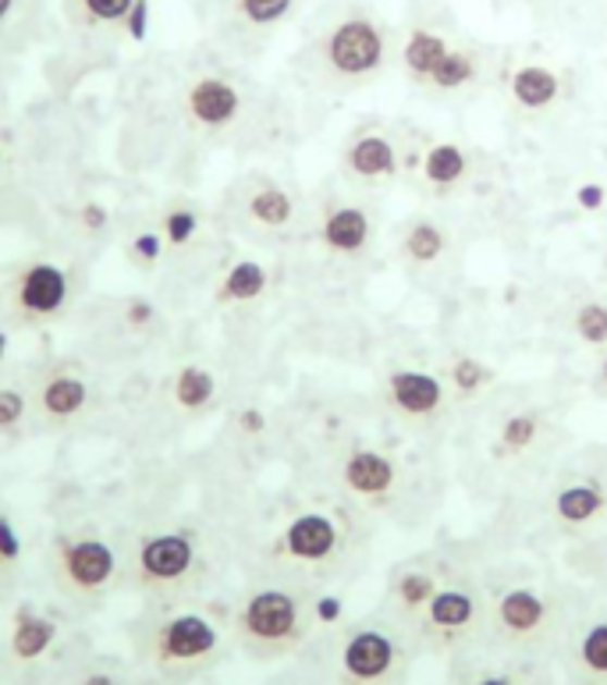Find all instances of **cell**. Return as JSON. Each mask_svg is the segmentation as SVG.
<instances>
[{
	"instance_id": "cell-1",
	"label": "cell",
	"mask_w": 607,
	"mask_h": 685,
	"mask_svg": "<svg viewBox=\"0 0 607 685\" xmlns=\"http://www.w3.org/2000/svg\"><path fill=\"white\" fill-rule=\"evenodd\" d=\"M398 33L370 4L334 8L302 50V72L323 92H356L395 68Z\"/></svg>"
},
{
	"instance_id": "cell-2",
	"label": "cell",
	"mask_w": 607,
	"mask_h": 685,
	"mask_svg": "<svg viewBox=\"0 0 607 685\" xmlns=\"http://www.w3.org/2000/svg\"><path fill=\"white\" fill-rule=\"evenodd\" d=\"M395 68L416 92L451 100L472 92L487 75V53L437 18H412L398 33Z\"/></svg>"
},
{
	"instance_id": "cell-3",
	"label": "cell",
	"mask_w": 607,
	"mask_h": 685,
	"mask_svg": "<svg viewBox=\"0 0 607 685\" xmlns=\"http://www.w3.org/2000/svg\"><path fill=\"white\" fill-rule=\"evenodd\" d=\"M313 608L295 586L285 583H263L249 589L232 618V633L238 647L270 661V657H285L309 636Z\"/></svg>"
},
{
	"instance_id": "cell-4",
	"label": "cell",
	"mask_w": 607,
	"mask_h": 685,
	"mask_svg": "<svg viewBox=\"0 0 607 685\" xmlns=\"http://www.w3.org/2000/svg\"><path fill=\"white\" fill-rule=\"evenodd\" d=\"M139 650L157 675L188 678L218 661L224 650V633L207 611L168 608L143 628Z\"/></svg>"
},
{
	"instance_id": "cell-5",
	"label": "cell",
	"mask_w": 607,
	"mask_h": 685,
	"mask_svg": "<svg viewBox=\"0 0 607 685\" xmlns=\"http://www.w3.org/2000/svg\"><path fill=\"white\" fill-rule=\"evenodd\" d=\"M128 575L153 600H174L188 594L202 575L199 536L182 526L143 533L132 547Z\"/></svg>"
},
{
	"instance_id": "cell-6",
	"label": "cell",
	"mask_w": 607,
	"mask_h": 685,
	"mask_svg": "<svg viewBox=\"0 0 607 685\" xmlns=\"http://www.w3.org/2000/svg\"><path fill=\"white\" fill-rule=\"evenodd\" d=\"M50 575L75 603H100L117 586L121 561L107 536L92 530H67L50 540Z\"/></svg>"
},
{
	"instance_id": "cell-7",
	"label": "cell",
	"mask_w": 607,
	"mask_h": 685,
	"mask_svg": "<svg viewBox=\"0 0 607 685\" xmlns=\"http://www.w3.org/2000/svg\"><path fill=\"white\" fill-rule=\"evenodd\" d=\"M381 235L376 213L359 196H331L317 210V249L337 266H359L370 260V252Z\"/></svg>"
},
{
	"instance_id": "cell-8",
	"label": "cell",
	"mask_w": 607,
	"mask_h": 685,
	"mask_svg": "<svg viewBox=\"0 0 607 685\" xmlns=\"http://www.w3.org/2000/svg\"><path fill=\"white\" fill-rule=\"evenodd\" d=\"M334 479L337 490L367 512H387L401 497V462L367 440H356L337 454Z\"/></svg>"
},
{
	"instance_id": "cell-9",
	"label": "cell",
	"mask_w": 607,
	"mask_h": 685,
	"mask_svg": "<svg viewBox=\"0 0 607 685\" xmlns=\"http://www.w3.org/2000/svg\"><path fill=\"white\" fill-rule=\"evenodd\" d=\"M249 114V92L224 72H199L182 89V117L199 136L221 139L241 128Z\"/></svg>"
},
{
	"instance_id": "cell-10",
	"label": "cell",
	"mask_w": 607,
	"mask_h": 685,
	"mask_svg": "<svg viewBox=\"0 0 607 685\" xmlns=\"http://www.w3.org/2000/svg\"><path fill=\"white\" fill-rule=\"evenodd\" d=\"M337 171H342L345 185H352L359 192H381L401 182L405 174V153L398 139L391 136L384 125H359L348 132L337 153Z\"/></svg>"
},
{
	"instance_id": "cell-11",
	"label": "cell",
	"mask_w": 607,
	"mask_h": 685,
	"mask_svg": "<svg viewBox=\"0 0 607 685\" xmlns=\"http://www.w3.org/2000/svg\"><path fill=\"white\" fill-rule=\"evenodd\" d=\"M72 306V274L58 260L22 263L8 285V309L25 327H47Z\"/></svg>"
},
{
	"instance_id": "cell-12",
	"label": "cell",
	"mask_w": 607,
	"mask_h": 685,
	"mask_svg": "<svg viewBox=\"0 0 607 685\" xmlns=\"http://www.w3.org/2000/svg\"><path fill=\"white\" fill-rule=\"evenodd\" d=\"M345 550V526L334 512H299L285 522V530L274 536L270 544V555L274 561L288 569H306V572H320L334 565Z\"/></svg>"
},
{
	"instance_id": "cell-13",
	"label": "cell",
	"mask_w": 607,
	"mask_h": 685,
	"mask_svg": "<svg viewBox=\"0 0 607 685\" xmlns=\"http://www.w3.org/2000/svg\"><path fill=\"white\" fill-rule=\"evenodd\" d=\"M381 406L405 426H434L448 420L455 401L441 373L420 366H391L381 377Z\"/></svg>"
},
{
	"instance_id": "cell-14",
	"label": "cell",
	"mask_w": 607,
	"mask_h": 685,
	"mask_svg": "<svg viewBox=\"0 0 607 685\" xmlns=\"http://www.w3.org/2000/svg\"><path fill=\"white\" fill-rule=\"evenodd\" d=\"M92 406V381L78 362H53L36 377L33 387V412L39 423L64 429L78 423Z\"/></svg>"
},
{
	"instance_id": "cell-15",
	"label": "cell",
	"mask_w": 607,
	"mask_h": 685,
	"mask_svg": "<svg viewBox=\"0 0 607 685\" xmlns=\"http://www.w3.org/2000/svg\"><path fill=\"white\" fill-rule=\"evenodd\" d=\"M306 0H224V33L232 43L256 50L299 18Z\"/></svg>"
},
{
	"instance_id": "cell-16",
	"label": "cell",
	"mask_w": 607,
	"mask_h": 685,
	"mask_svg": "<svg viewBox=\"0 0 607 685\" xmlns=\"http://www.w3.org/2000/svg\"><path fill=\"white\" fill-rule=\"evenodd\" d=\"M238 221L263 238H281L299 224V199L274 178H249L238 196Z\"/></svg>"
},
{
	"instance_id": "cell-17",
	"label": "cell",
	"mask_w": 607,
	"mask_h": 685,
	"mask_svg": "<svg viewBox=\"0 0 607 685\" xmlns=\"http://www.w3.org/2000/svg\"><path fill=\"white\" fill-rule=\"evenodd\" d=\"M401 650L384 628H356L342 647V675L348 685H384L398 671Z\"/></svg>"
},
{
	"instance_id": "cell-18",
	"label": "cell",
	"mask_w": 607,
	"mask_h": 685,
	"mask_svg": "<svg viewBox=\"0 0 607 685\" xmlns=\"http://www.w3.org/2000/svg\"><path fill=\"white\" fill-rule=\"evenodd\" d=\"M494 625L505 639H536L550 628V618H555V603L547 594H540L533 586H508L494 597L491 603Z\"/></svg>"
},
{
	"instance_id": "cell-19",
	"label": "cell",
	"mask_w": 607,
	"mask_h": 685,
	"mask_svg": "<svg viewBox=\"0 0 607 685\" xmlns=\"http://www.w3.org/2000/svg\"><path fill=\"white\" fill-rule=\"evenodd\" d=\"M505 89H508V103L522 117H544L550 111H558L565 100V78L547 61H519L508 72Z\"/></svg>"
},
{
	"instance_id": "cell-20",
	"label": "cell",
	"mask_w": 607,
	"mask_h": 685,
	"mask_svg": "<svg viewBox=\"0 0 607 685\" xmlns=\"http://www.w3.org/2000/svg\"><path fill=\"white\" fill-rule=\"evenodd\" d=\"M480 611H483V600L476 589L469 583H448V586H437V594L430 597L423 611V625L426 633L455 639V636H466L469 628L480 622Z\"/></svg>"
},
{
	"instance_id": "cell-21",
	"label": "cell",
	"mask_w": 607,
	"mask_h": 685,
	"mask_svg": "<svg viewBox=\"0 0 607 685\" xmlns=\"http://www.w3.org/2000/svg\"><path fill=\"white\" fill-rule=\"evenodd\" d=\"M58 636H61V628L47 611H39L36 603H22L15 618H11V633H8L11 664H18V668L39 664L53 650Z\"/></svg>"
},
{
	"instance_id": "cell-22",
	"label": "cell",
	"mask_w": 607,
	"mask_h": 685,
	"mask_svg": "<svg viewBox=\"0 0 607 685\" xmlns=\"http://www.w3.org/2000/svg\"><path fill=\"white\" fill-rule=\"evenodd\" d=\"M472 178V153L455 139L430 142L420 157V182L430 196H451Z\"/></svg>"
},
{
	"instance_id": "cell-23",
	"label": "cell",
	"mask_w": 607,
	"mask_h": 685,
	"mask_svg": "<svg viewBox=\"0 0 607 685\" xmlns=\"http://www.w3.org/2000/svg\"><path fill=\"white\" fill-rule=\"evenodd\" d=\"M547 512L558 526L586 530L607 515V483L600 479H569L550 494Z\"/></svg>"
},
{
	"instance_id": "cell-24",
	"label": "cell",
	"mask_w": 607,
	"mask_h": 685,
	"mask_svg": "<svg viewBox=\"0 0 607 685\" xmlns=\"http://www.w3.org/2000/svg\"><path fill=\"white\" fill-rule=\"evenodd\" d=\"M451 252V232L437 217H416L398 235V260L409 271H434Z\"/></svg>"
},
{
	"instance_id": "cell-25",
	"label": "cell",
	"mask_w": 607,
	"mask_h": 685,
	"mask_svg": "<svg viewBox=\"0 0 607 685\" xmlns=\"http://www.w3.org/2000/svg\"><path fill=\"white\" fill-rule=\"evenodd\" d=\"M437 373H441L444 387H448V395H451L455 406L483 398L497 384V370L491 366L487 359H480V356H472V352H455V356H448Z\"/></svg>"
},
{
	"instance_id": "cell-26",
	"label": "cell",
	"mask_w": 607,
	"mask_h": 685,
	"mask_svg": "<svg viewBox=\"0 0 607 685\" xmlns=\"http://www.w3.org/2000/svg\"><path fill=\"white\" fill-rule=\"evenodd\" d=\"M221 381L202 362H185L171 377V406L178 412H207L218 401Z\"/></svg>"
},
{
	"instance_id": "cell-27",
	"label": "cell",
	"mask_w": 607,
	"mask_h": 685,
	"mask_svg": "<svg viewBox=\"0 0 607 685\" xmlns=\"http://www.w3.org/2000/svg\"><path fill=\"white\" fill-rule=\"evenodd\" d=\"M270 288V271L260 260H235L224 271V277L213 288V302L218 306H249L256 299H263Z\"/></svg>"
},
{
	"instance_id": "cell-28",
	"label": "cell",
	"mask_w": 607,
	"mask_h": 685,
	"mask_svg": "<svg viewBox=\"0 0 607 685\" xmlns=\"http://www.w3.org/2000/svg\"><path fill=\"white\" fill-rule=\"evenodd\" d=\"M494 440H497V454H505V459H522V454H530L540 440H544V415L533 409L508 412L505 420L497 423Z\"/></svg>"
},
{
	"instance_id": "cell-29",
	"label": "cell",
	"mask_w": 607,
	"mask_h": 685,
	"mask_svg": "<svg viewBox=\"0 0 607 685\" xmlns=\"http://www.w3.org/2000/svg\"><path fill=\"white\" fill-rule=\"evenodd\" d=\"M572 334L575 341L590 348V352H604L607 348V302L604 299H586L572 309Z\"/></svg>"
},
{
	"instance_id": "cell-30",
	"label": "cell",
	"mask_w": 607,
	"mask_h": 685,
	"mask_svg": "<svg viewBox=\"0 0 607 685\" xmlns=\"http://www.w3.org/2000/svg\"><path fill=\"white\" fill-rule=\"evenodd\" d=\"M437 575L434 572H426V569H409V572H401L398 580H395V589H391V597H395V603L401 611H409V614H423L426 611V603L430 597L437 594Z\"/></svg>"
},
{
	"instance_id": "cell-31",
	"label": "cell",
	"mask_w": 607,
	"mask_h": 685,
	"mask_svg": "<svg viewBox=\"0 0 607 685\" xmlns=\"http://www.w3.org/2000/svg\"><path fill=\"white\" fill-rule=\"evenodd\" d=\"M139 0H72L75 18L86 29H121Z\"/></svg>"
},
{
	"instance_id": "cell-32",
	"label": "cell",
	"mask_w": 607,
	"mask_h": 685,
	"mask_svg": "<svg viewBox=\"0 0 607 685\" xmlns=\"http://www.w3.org/2000/svg\"><path fill=\"white\" fill-rule=\"evenodd\" d=\"M575 661L586 675L607 682V622L590 625L575 643Z\"/></svg>"
},
{
	"instance_id": "cell-33",
	"label": "cell",
	"mask_w": 607,
	"mask_h": 685,
	"mask_svg": "<svg viewBox=\"0 0 607 685\" xmlns=\"http://www.w3.org/2000/svg\"><path fill=\"white\" fill-rule=\"evenodd\" d=\"M199 227H202V221H199V213L193 207H171V210H164V217H160L157 232L164 235L168 249H185L196 241Z\"/></svg>"
},
{
	"instance_id": "cell-34",
	"label": "cell",
	"mask_w": 607,
	"mask_h": 685,
	"mask_svg": "<svg viewBox=\"0 0 607 685\" xmlns=\"http://www.w3.org/2000/svg\"><path fill=\"white\" fill-rule=\"evenodd\" d=\"M33 412L29 391H22L18 384H0V437H15L25 426Z\"/></svg>"
},
{
	"instance_id": "cell-35",
	"label": "cell",
	"mask_w": 607,
	"mask_h": 685,
	"mask_svg": "<svg viewBox=\"0 0 607 685\" xmlns=\"http://www.w3.org/2000/svg\"><path fill=\"white\" fill-rule=\"evenodd\" d=\"M22 561V536H18V526L11 522V515L0 512V565H4L11 575H15Z\"/></svg>"
},
{
	"instance_id": "cell-36",
	"label": "cell",
	"mask_w": 607,
	"mask_h": 685,
	"mask_svg": "<svg viewBox=\"0 0 607 685\" xmlns=\"http://www.w3.org/2000/svg\"><path fill=\"white\" fill-rule=\"evenodd\" d=\"M164 249H168V241L160 232H139L132 238V257L139 266H157L160 257H164Z\"/></svg>"
},
{
	"instance_id": "cell-37",
	"label": "cell",
	"mask_w": 607,
	"mask_h": 685,
	"mask_svg": "<svg viewBox=\"0 0 607 685\" xmlns=\"http://www.w3.org/2000/svg\"><path fill=\"white\" fill-rule=\"evenodd\" d=\"M78 224H83V232L89 235H103L107 224H111V210H107L100 199H86L83 210H78Z\"/></svg>"
},
{
	"instance_id": "cell-38",
	"label": "cell",
	"mask_w": 607,
	"mask_h": 685,
	"mask_svg": "<svg viewBox=\"0 0 607 685\" xmlns=\"http://www.w3.org/2000/svg\"><path fill=\"white\" fill-rule=\"evenodd\" d=\"M153 316H157V309L146 302V299H132L128 306H125V324L132 327V331H143V327H150L153 324Z\"/></svg>"
},
{
	"instance_id": "cell-39",
	"label": "cell",
	"mask_w": 607,
	"mask_h": 685,
	"mask_svg": "<svg viewBox=\"0 0 607 685\" xmlns=\"http://www.w3.org/2000/svg\"><path fill=\"white\" fill-rule=\"evenodd\" d=\"M238 429H241L246 437L263 434V429H267L263 412H260V409H241V412H238Z\"/></svg>"
},
{
	"instance_id": "cell-40",
	"label": "cell",
	"mask_w": 607,
	"mask_h": 685,
	"mask_svg": "<svg viewBox=\"0 0 607 685\" xmlns=\"http://www.w3.org/2000/svg\"><path fill=\"white\" fill-rule=\"evenodd\" d=\"M313 618H317V622H337V618H342V600H337V597L313 600Z\"/></svg>"
},
{
	"instance_id": "cell-41",
	"label": "cell",
	"mask_w": 607,
	"mask_h": 685,
	"mask_svg": "<svg viewBox=\"0 0 607 685\" xmlns=\"http://www.w3.org/2000/svg\"><path fill=\"white\" fill-rule=\"evenodd\" d=\"M146 15H150V0H139V4L132 8V15H128V33L132 39H143L146 36Z\"/></svg>"
},
{
	"instance_id": "cell-42",
	"label": "cell",
	"mask_w": 607,
	"mask_h": 685,
	"mask_svg": "<svg viewBox=\"0 0 607 685\" xmlns=\"http://www.w3.org/2000/svg\"><path fill=\"white\" fill-rule=\"evenodd\" d=\"M593 387H597L600 395H607V348L597 352V362H593Z\"/></svg>"
},
{
	"instance_id": "cell-43",
	"label": "cell",
	"mask_w": 607,
	"mask_h": 685,
	"mask_svg": "<svg viewBox=\"0 0 607 685\" xmlns=\"http://www.w3.org/2000/svg\"><path fill=\"white\" fill-rule=\"evenodd\" d=\"M75 685H121V678L111 675V671H86V675H78Z\"/></svg>"
},
{
	"instance_id": "cell-44",
	"label": "cell",
	"mask_w": 607,
	"mask_h": 685,
	"mask_svg": "<svg viewBox=\"0 0 607 685\" xmlns=\"http://www.w3.org/2000/svg\"><path fill=\"white\" fill-rule=\"evenodd\" d=\"M18 8H22V0H0V36H4V33H8V25L15 22Z\"/></svg>"
},
{
	"instance_id": "cell-45",
	"label": "cell",
	"mask_w": 607,
	"mask_h": 685,
	"mask_svg": "<svg viewBox=\"0 0 607 685\" xmlns=\"http://www.w3.org/2000/svg\"><path fill=\"white\" fill-rule=\"evenodd\" d=\"M472 685H522V682L511 678V675H480Z\"/></svg>"
},
{
	"instance_id": "cell-46",
	"label": "cell",
	"mask_w": 607,
	"mask_h": 685,
	"mask_svg": "<svg viewBox=\"0 0 607 685\" xmlns=\"http://www.w3.org/2000/svg\"><path fill=\"white\" fill-rule=\"evenodd\" d=\"M8 345H11V338H8V331H4V327H0V362H4V359H8Z\"/></svg>"
},
{
	"instance_id": "cell-47",
	"label": "cell",
	"mask_w": 607,
	"mask_h": 685,
	"mask_svg": "<svg viewBox=\"0 0 607 685\" xmlns=\"http://www.w3.org/2000/svg\"><path fill=\"white\" fill-rule=\"evenodd\" d=\"M4 171H8V150L0 146V178H4Z\"/></svg>"
},
{
	"instance_id": "cell-48",
	"label": "cell",
	"mask_w": 607,
	"mask_h": 685,
	"mask_svg": "<svg viewBox=\"0 0 607 685\" xmlns=\"http://www.w3.org/2000/svg\"><path fill=\"white\" fill-rule=\"evenodd\" d=\"M8 575H11V572H8L4 565H0V583H4V580H8Z\"/></svg>"
},
{
	"instance_id": "cell-49",
	"label": "cell",
	"mask_w": 607,
	"mask_h": 685,
	"mask_svg": "<svg viewBox=\"0 0 607 685\" xmlns=\"http://www.w3.org/2000/svg\"><path fill=\"white\" fill-rule=\"evenodd\" d=\"M604 266H607V252H604Z\"/></svg>"
}]
</instances>
